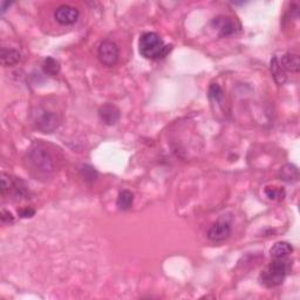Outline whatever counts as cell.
<instances>
[{"mask_svg": "<svg viewBox=\"0 0 300 300\" xmlns=\"http://www.w3.org/2000/svg\"><path fill=\"white\" fill-rule=\"evenodd\" d=\"M43 142L34 143L27 151L25 164L27 170L37 178H50L56 170L57 155Z\"/></svg>", "mask_w": 300, "mask_h": 300, "instance_id": "obj_1", "label": "cell"}, {"mask_svg": "<svg viewBox=\"0 0 300 300\" xmlns=\"http://www.w3.org/2000/svg\"><path fill=\"white\" fill-rule=\"evenodd\" d=\"M140 54L146 59H163L171 50V46L164 45L163 40L157 33L154 32H146L143 33L139 41Z\"/></svg>", "mask_w": 300, "mask_h": 300, "instance_id": "obj_2", "label": "cell"}, {"mask_svg": "<svg viewBox=\"0 0 300 300\" xmlns=\"http://www.w3.org/2000/svg\"><path fill=\"white\" fill-rule=\"evenodd\" d=\"M287 270H289V266H287L285 258L273 259L272 263L269 265V267L260 274L261 284L269 287V289L282 285L287 274Z\"/></svg>", "mask_w": 300, "mask_h": 300, "instance_id": "obj_3", "label": "cell"}, {"mask_svg": "<svg viewBox=\"0 0 300 300\" xmlns=\"http://www.w3.org/2000/svg\"><path fill=\"white\" fill-rule=\"evenodd\" d=\"M33 116L37 128L44 133H53L60 126V117L57 113L46 108H38Z\"/></svg>", "mask_w": 300, "mask_h": 300, "instance_id": "obj_4", "label": "cell"}, {"mask_svg": "<svg viewBox=\"0 0 300 300\" xmlns=\"http://www.w3.org/2000/svg\"><path fill=\"white\" fill-rule=\"evenodd\" d=\"M98 57L106 67H113L119 60V47L110 40H103L98 49Z\"/></svg>", "mask_w": 300, "mask_h": 300, "instance_id": "obj_5", "label": "cell"}, {"mask_svg": "<svg viewBox=\"0 0 300 300\" xmlns=\"http://www.w3.org/2000/svg\"><path fill=\"white\" fill-rule=\"evenodd\" d=\"M79 9L69 5L59 6V7L55 9V12H54V18H55V20L59 22L60 25H63V26L75 24L76 20L79 19Z\"/></svg>", "mask_w": 300, "mask_h": 300, "instance_id": "obj_6", "label": "cell"}, {"mask_svg": "<svg viewBox=\"0 0 300 300\" xmlns=\"http://www.w3.org/2000/svg\"><path fill=\"white\" fill-rule=\"evenodd\" d=\"M212 25L215 28H217L219 37L222 38L234 36L236 32L239 30L237 21L229 17H217L212 20Z\"/></svg>", "mask_w": 300, "mask_h": 300, "instance_id": "obj_7", "label": "cell"}, {"mask_svg": "<svg viewBox=\"0 0 300 300\" xmlns=\"http://www.w3.org/2000/svg\"><path fill=\"white\" fill-rule=\"evenodd\" d=\"M231 235V226L228 222H217L207 231V238L215 243H221Z\"/></svg>", "mask_w": 300, "mask_h": 300, "instance_id": "obj_8", "label": "cell"}, {"mask_svg": "<svg viewBox=\"0 0 300 300\" xmlns=\"http://www.w3.org/2000/svg\"><path fill=\"white\" fill-rule=\"evenodd\" d=\"M99 116L107 126H114L120 120V110L114 104L107 103L99 109Z\"/></svg>", "mask_w": 300, "mask_h": 300, "instance_id": "obj_9", "label": "cell"}, {"mask_svg": "<svg viewBox=\"0 0 300 300\" xmlns=\"http://www.w3.org/2000/svg\"><path fill=\"white\" fill-rule=\"evenodd\" d=\"M279 65L284 71H289L292 73H298L300 68V61L299 56L297 54L287 53L285 55L282 56Z\"/></svg>", "mask_w": 300, "mask_h": 300, "instance_id": "obj_10", "label": "cell"}, {"mask_svg": "<svg viewBox=\"0 0 300 300\" xmlns=\"http://www.w3.org/2000/svg\"><path fill=\"white\" fill-rule=\"evenodd\" d=\"M293 251V248L291 244L287 242H278L271 249L270 253L273 259H282V258H286L289 254H291Z\"/></svg>", "mask_w": 300, "mask_h": 300, "instance_id": "obj_11", "label": "cell"}, {"mask_svg": "<svg viewBox=\"0 0 300 300\" xmlns=\"http://www.w3.org/2000/svg\"><path fill=\"white\" fill-rule=\"evenodd\" d=\"M0 57H1V63L5 67H11L17 65L20 60V53L13 49H5L2 47L1 53H0Z\"/></svg>", "mask_w": 300, "mask_h": 300, "instance_id": "obj_12", "label": "cell"}, {"mask_svg": "<svg viewBox=\"0 0 300 300\" xmlns=\"http://www.w3.org/2000/svg\"><path fill=\"white\" fill-rule=\"evenodd\" d=\"M271 73H272L274 81L278 85H284L286 82V74L285 71L280 67L278 57L273 56L271 59Z\"/></svg>", "mask_w": 300, "mask_h": 300, "instance_id": "obj_13", "label": "cell"}, {"mask_svg": "<svg viewBox=\"0 0 300 300\" xmlns=\"http://www.w3.org/2000/svg\"><path fill=\"white\" fill-rule=\"evenodd\" d=\"M133 202H134V195L132 191H129V190L120 191L119 196H117V200H116V205L120 210H122V211H127V210H129L133 205Z\"/></svg>", "mask_w": 300, "mask_h": 300, "instance_id": "obj_14", "label": "cell"}, {"mask_svg": "<svg viewBox=\"0 0 300 300\" xmlns=\"http://www.w3.org/2000/svg\"><path fill=\"white\" fill-rule=\"evenodd\" d=\"M280 177L286 182H295L298 180V169L293 164H286L280 169Z\"/></svg>", "mask_w": 300, "mask_h": 300, "instance_id": "obj_15", "label": "cell"}, {"mask_svg": "<svg viewBox=\"0 0 300 300\" xmlns=\"http://www.w3.org/2000/svg\"><path fill=\"white\" fill-rule=\"evenodd\" d=\"M43 69L45 74L50 76H56L60 73V63L55 59H53V57H47L43 63Z\"/></svg>", "mask_w": 300, "mask_h": 300, "instance_id": "obj_16", "label": "cell"}, {"mask_svg": "<svg viewBox=\"0 0 300 300\" xmlns=\"http://www.w3.org/2000/svg\"><path fill=\"white\" fill-rule=\"evenodd\" d=\"M209 98L211 99L213 102L217 103H222L223 99H224V92L218 84H212L209 88Z\"/></svg>", "mask_w": 300, "mask_h": 300, "instance_id": "obj_17", "label": "cell"}, {"mask_svg": "<svg viewBox=\"0 0 300 300\" xmlns=\"http://www.w3.org/2000/svg\"><path fill=\"white\" fill-rule=\"evenodd\" d=\"M14 178L11 177L9 175L1 174V196L5 197L6 194L11 193L12 188H13Z\"/></svg>", "mask_w": 300, "mask_h": 300, "instance_id": "obj_18", "label": "cell"}, {"mask_svg": "<svg viewBox=\"0 0 300 300\" xmlns=\"http://www.w3.org/2000/svg\"><path fill=\"white\" fill-rule=\"evenodd\" d=\"M265 193H266L267 197H269L270 200H283L284 196H285V193H284V190L282 189H270V188H267L266 190H265Z\"/></svg>", "mask_w": 300, "mask_h": 300, "instance_id": "obj_19", "label": "cell"}, {"mask_svg": "<svg viewBox=\"0 0 300 300\" xmlns=\"http://www.w3.org/2000/svg\"><path fill=\"white\" fill-rule=\"evenodd\" d=\"M81 172L82 175H84L86 181H94L98 176L97 171L94 170V168L89 167V165H84L81 169Z\"/></svg>", "mask_w": 300, "mask_h": 300, "instance_id": "obj_20", "label": "cell"}, {"mask_svg": "<svg viewBox=\"0 0 300 300\" xmlns=\"http://www.w3.org/2000/svg\"><path fill=\"white\" fill-rule=\"evenodd\" d=\"M0 218H1V222L4 224H12L14 222V217L11 212L7 211V210H1V215H0Z\"/></svg>", "mask_w": 300, "mask_h": 300, "instance_id": "obj_21", "label": "cell"}, {"mask_svg": "<svg viewBox=\"0 0 300 300\" xmlns=\"http://www.w3.org/2000/svg\"><path fill=\"white\" fill-rule=\"evenodd\" d=\"M36 213V211H34L33 209H31V207H25V209H22L19 211V215H20V217H22V218H28V217H32Z\"/></svg>", "mask_w": 300, "mask_h": 300, "instance_id": "obj_22", "label": "cell"}]
</instances>
